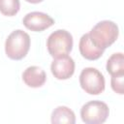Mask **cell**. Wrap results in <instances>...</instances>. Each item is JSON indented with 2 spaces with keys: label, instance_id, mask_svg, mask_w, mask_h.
I'll return each instance as SVG.
<instances>
[{
  "label": "cell",
  "instance_id": "1",
  "mask_svg": "<svg viewBox=\"0 0 124 124\" xmlns=\"http://www.w3.org/2000/svg\"><path fill=\"white\" fill-rule=\"evenodd\" d=\"M88 34L91 42L97 47L105 50L117 40L119 29L115 22L111 20H102L94 25Z\"/></svg>",
  "mask_w": 124,
  "mask_h": 124
},
{
  "label": "cell",
  "instance_id": "2",
  "mask_svg": "<svg viewBox=\"0 0 124 124\" xmlns=\"http://www.w3.org/2000/svg\"><path fill=\"white\" fill-rule=\"evenodd\" d=\"M30 48V36L23 30L13 31L5 42L6 55L12 60H21L28 53Z\"/></svg>",
  "mask_w": 124,
  "mask_h": 124
},
{
  "label": "cell",
  "instance_id": "3",
  "mask_svg": "<svg viewBox=\"0 0 124 124\" xmlns=\"http://www.w3.org/2000/svg\"><path fill=\"white\" fill-rule=\"evenodd\" d=\"M73 36L70 32L64 29H58L52 32L46 41L48 53L57 58L63 55H68L73 49Z\"/></svg>",
  "mask_w": 124,
  "mask_h": 124
},
{
  "label": "cell",
  "instance_id": "4",
  "mask_svg": "<svg viewBox=\"0 0 124 124\" xmlns=\"http://www.w3.org/2000/svg\"><path fill=\"white\" fill-rule=\"evenodd\" d=\"M109 114L108 106L98 100L85 103L80 108L81 120L86 124H102Z\"/></svg>",
  "mask_w": 124,
  "mask_h": 124
},
{
  "label": "cell",
  "instance_id": "5",
  "mask_svg": "<svg viewBox=\"0 0 124 124\" xmlns=\"http://www.w3.org/2000/svg\"><path fill=\"white\" fill-rule=\"evenodd\" d=\"M79 84L81 88L90 95H99L106 87L103 74L93 67H87L81 71L79 75Z\"/></svg>",
  "mask_w": 124,
  "mask_h": 124
},
{
  "label": "cell",
  "instance_id": "6",
  "mask_svg": "<svg viewBox=\"0 0 124 124\" xmlns=\"http://www.w3.org/2000/svg\"><path fill=\"white\" fill-rule=\"evenodd\" d=\"M22 23L28 30L41 32L52 26L54 24V19L45 13L31 12L24 16Z\"/></svg>",
  "mask_w": 124,
  "mask_h": 124
},
{
  "label": "cell",
  "instance_id": "7",
  "mask_svg": "<svg viewBox=\"0 0 124 124\" xmlns=\"http://www.w3.org/2000/svg\"><path fill=\"white\" fill-rule=\"evenodd\" d=\"M75 61L69 55L54 58L50 65V71L55 78L64 80L70 78L75 73Z\"/></svg>",
  "mask_w": 124,
  "mask_h": 124
},
{
  "label": "cell",
  "instance_id": "8",
  "mask_svg": "<svg viewBox=\"0 0 124 124\" xmlns=\"http://www.w3.org/2000/svg\"><path fill=\"white\" fill-rule=\"evenodd\" d=\"M23 82L32 88H38L45 84L46 80V72L38 66H30L22 73Z\"/></svg>",
  "mask_w": 124,
  "mask_h": 124
},
{
  "label": "cell",
  "instance_id": "9",
  "mask_svg": "<svg viewBox=\"0 0 124 124\" xmlns=\"http://www.w3.org/2000/svg\"><path fill=\"white\" fill-rule=\"evenodd\" d=\"M78 48L81 56L91 61L99 59L104 53V49L97 47L91 42L88 33H85L80 37L79 43H78Z\"/></svg>",
  "mask_w": 124,
  "mask_h": 124
},
{
  "label": "cell",
  "instance_id": "10",
  "mask_svg": "<svg viewBox=\"0 0 124 124\" xmlns=\"http://www.w3.org/2000/svg\"><path fill=\"white\" fill-rule=\"evenodd\" d=\"M51 123L59 124V123H67V124H75L76 123V115L75 112L66 106H59L53 109L51 113Z\"/></svg>",
  "mask_w": 124,
  "mask_h": 124
},
{
  "label": "cell",
  "instance_id": "11",
  "mask_svg": "<svg viewBox=\"0 0 124 124\" xmlns=\"http://www.w3.org/2000/svg\"><path fill=\"white\" fill-rule=\"evenodd\" d=\"M107 71L110 76L124 75V55L122 52H116L110 55L106 65Z\"/></svg>",
  "mask_w": 124,
  "mask_h": 124
},
{
  "label": "cell",
  "instance_id": "12",
  "mask_svg": "<svg viewBox=\"0 0 124 124\" xmlns=\"http://www.w3.org/2000/svg\"><path fill=\"white\" fill-rule=\"evenodd\" d=\"M20 9L19 0H0V13L6 16H16Z\"/></svg>",
  "mask_w": 124,
  "mask_h": 124
},
{
  "label": "cell",
  "instance_id": "13",
  "mask_svg": "<svg viewBox=\"0 0 124 124\" xmlns=\"http://www.w3.org/2000/svg\"><path fill=\"white\" fill-rule=\"evenodd\" d=\"M123 80H124V75L111 76V79H110L111 88L115 93H117L119 95H123L124 94Z\"/></svg>",
  "mask_w": 124,
  "mask_h": 124
},
{
  "label": "cell",
  "instance_id": "14",
  "mask_svg": "<svg viewBox=\"0 0 124 124\" xmlns=\"http://www.w3.org/2000/svg\"><path fill=\"white\" fill-rule=\"evenodd\" d=\"M25 1L28 3H31V4H38V3L43 2L44 0H25Z\"/></svg>",
  "mask_w": 124,
  "mask_h": 124
}]
</instances>
